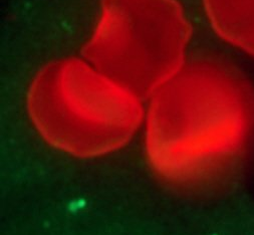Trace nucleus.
Masks as SVG:
<instances>
[{"mask_svg": "<svg viewBox=\"0 0 254 235\" xmlns=\"http://www.w3.org/2000/svg\"><path fill=\"white\" fill-rule=\"evenodd\" d=\"M29 119L54 148L81 158L113 153L142 130L145 99L82 55L55 59L33 76Z\"/></svg>", "mask_w": 254, "mask_h": 235, "instance_id": "nucleus-1", "label": "nucleus"}, {"mask_svg": "<svg viewBox=\"0 0 254 235\" xmlns=\"http://www.w3.org/2000/svg\"><path fill=\"white\" fill-rule=\"evenodd\" d=\"M190 38L178 0H101L81 55L146 100L186 63Z\"/></svg>", "mask_w": 254, "mask_h": 235, "instance_id": "nucleus-2", "label": "nucleus"}, {"mask_svg": "<svg viewBox=\"0 0 254 235\" xmlns=\"http://www.w3.org/2000/svg\"><path fill=\"white\" fill-rule=\"evenodd\" d=\"M232 80L219 60H187L145 100V152L161 180L174 182L190 159L223 139Z\"/></svg>", "mask_w": 254, "mask_h": 235, "instance_id": "nucleus-3", "label": "nucleus"}, {"mask_svg": "<svg viewBox=\"0 0 254 235\" xmlns=\"http://www.w3.org/2000/svg\"><path fill=\"white\" fill-rule=\"evenodd\" d=\"M206 14L214 30L226 42L241 46L245 32H250L249 51L254 31V0H203Z\"/></svg>", "mask_w": 254, "mask_h": 235, "instance_id": "nucleus-4", "label": "nucleus"}]
</instances>
